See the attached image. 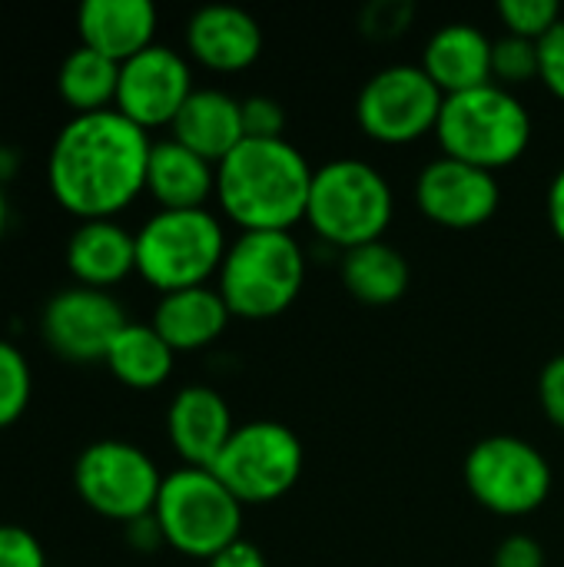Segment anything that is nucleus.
<instances>
[{
    "mask_svg": "<svg viewBox=\"0 0 564 567\" xmlns=\"http://www.w3.org/2000/svg\"><path fill=\"white\" fill-rule=\"evenodd\" d=\"M30 395H33V372L27 355L13 342L0 339V432L20 422V415L30 405Z\"/></svg>",
    "mask_w": 564,
    "mask_h": 567,
    "instance_id": "obj_26",
    "label": "nucleus"
},
{
    "mask_svg": "<svg viewBox=\"0 0 564 567\" xmlns=\"http://www.w3.org/2000/svg\"><path fill=\"white\" fill-rule=\"evenodd\" d=\"M445 93L419 63H392L376 70L356 100L359 130L382 146H409L435 133Z\"/></svg>",
    "mask_w": 564,
    "mask_h": 567,
    "instance_id": "obj_11",
    "label": "nucleus"
},
{
    "mask_svg": "<svg viewBox=\"0 0 564 567\" xmlns=\"http://www.w3.org/2000/svg\"><path fill=\"white\" fill-rule=\"evenodd\" d=\"M539 80L564 103V17L545 40H539Z\"/></svg>",
    "mask_w": 564,
    "mask_h": 567,
    "instance_id": "obj_32",
    "label": "nucleus"
},
{
    "mask_svg": "<svg viewBox=\"0 0 564 567\" xmlns=\"http://www.w3.org/2000/svg\"><path fill=\"white\" fill-rule=\"evenodd\" d=\"M302 442L283 422H246L236 425L233 439L213 462V475L246 505H269L289 495L302 475Z\"/></svg>",
    "mask_w": 564,
    "mask_h": 567,
    "instance_id": "obj_8",
    "label": "nucleus"
},
{
    "mask_svg": "<svg viewBox=\"0 0 564 567\" xmlns=\"http://www.w3.org/2000/svg\"><path fill=\"white\" fill-rule=\"evenodd\" d=\"M156 7L150 0H86L76 10L80 47L103 53L113 63H126L156 40Z\"/></svg>",
    "mask_w": 564,
    "mask_h": 567,
    "instance_id": "obj_18",
    "label": "nucleus"
},
{
    "mask_svg": "<svg viewBox=\"0 0 564 567\" xmlns=\"http://www.w3.org/2000/svg\"><path fill=\"white\" fill-rule=\"evenodd\" d=\"M163 542L186 558H216L243 538V505L209 468H176L163 475L153 508Z\"/></svg>",
    "mask_w": 564,
    "mask_h": 567,
    "instance_id": "obj_7",
    "label": "nucleus"
},
{
    "mask_svg": "<svg viewBox=\"0 0 564 567\" xmlns=\"http://www.w3.org/2000/svg\"><path fill=\"white\" fill-rule=\"evenodd\" d=\"M539 399L548 415V422L564 432V355H555L539 379Z\"/></svg>",
    "mask_w": 564,
    "mask_h": 567,
    "instance_id": "obj_33",
    "label": "nucleus"
},
{
    "mask_svg": "<svg viewBox=\"0 0 564 567\" xmlns=\"http://www.w3.org/2000/svg\"><path fill=\"white\" fill-rule=\"evenodd\" d=\"M229 319H233V312L226 309L219 289H213V286L166 292V296H160V302L153 309V329L166 339V346L176 355L199 352V349L213 346L226 332Z\"/></svg>",
    "mask_w": 564,
    "mask_h": 567,
    "instance_id": "obj_21",
    "label": "nucleus"
},
{
    "mask_svg": "<svg viewBox=\"0 0 564 567\" xmlns=\"http://www.w3.org/2000/svg\"><path fill=\"white\" fill-rule=\"evenodd\" d=\"M529 80H539V43L505 33L492 47V83L512 90Z\"/></svg>",
    "mask_w": 564,
    "mask_h": 567,
    "instance_id": "obj_27",
    "label": "nucleus"
},
{
    "mask_svg": "<svg viewBox=\"0 0 564 567\" xmlns=\"http://www.w3.org/2000/svg\"><path fill=\"white\" fill-rule=\"evenodd\" d=\"M73 488L80 502L100 518L130 525L153 515L163 475L140 445L103 439L80 452L73 465Z\"/></svg>",
    "mask_w": 564,
    "mask_h": 567,
    "instance_id": "obj_10",
    "label": "nucleus"
},
{
    "mask_svg": "<svg viewBox=\"0 0 564 567\" xmlns=\"http://www.w3.org/2000/svg\"><path fill=\"white\" fill-rule=\"evenodd\" d=\"M312 176L289 140H243L216 166V203L243 233H289L306 219Z\"/></svg>",
    "mask_w": 564,
    "mask_h": 567,
    "instance_id": "obj_2",
    "label": "nucleus"
},
{
    "mask_svg": "<svg viewBox=\"0 0 564 567\" xmlns=\"http://www.w3.org/2000/svg\"><path fill=\"white\" fill-rule=\"evenodd\" d=\"M532 133L529 106L499 83L445 96L435 126L442 156L489 173L519 163L532 146Z\"/></svg>",
    "mask_w": 564,
    "mask_h": 567,
    "instance_id": "obj_3",
    "label": "nucleus"
},
{
    "mask_svg": "<svg viewBox=\"0 0 564 567\" xmlns=\"http://www.w3.org/2000/svg\"><path fill=\"white\" fill-rule=\"evenodd\" d=\"M495 567H545V548L532 535H512L499 545Z\"/></svg>",
    "mask_w": 564,
    "mask_h": 567,
    "instance_id": "obj_34",
    "label": "nucleus"
},
{
    "mask_svg": "<svg viewBox=\"0 0 564 567\" xmlns=\"http://www.w3.org/2000/svg\"><path fill=\"white\" fill-rule=\"evenodd\" d=\"M146 193L160 209H206L209 196H216V166L173 136L160 140L150 150Z\"/></svg>",
    "mask_w": 564,
    "mask_h": 567,
    "instance_id": "obj_22",
    "label": "nucleus"
},
{
    "mask_svg": "<svg viewBox=\"0 0 564 567\" xmlns=\"http://www.w3.org/2000/svg\"><path fill=\"white\" fill-rule=\"evenodd\" d=\"M206 567H269V565H266V555H263L253 542L239 538V542H233L229 548H223L216 558H209Z\"/></svg>",
    "mask_w": 564,
    "mask_h": 567,
    "instance_id": "obj_35",
    "label": "nucleus"
},
{
    "mask_svg": "<svg viewBox=\"0 0 564 567\" xmlns=\"http://www.w3.org/2000/svg\"><path fill=\"white\" fill-rule=\"evenodd\" d=\"M306 252L293 233H239L229 243L216 289L233 319L266 322L283 316L302 292Z\"/></svg>",
    "mask_w": 564,
    "mask_h": 567,
    "instance_id": "obj_4",
    "label": "nucleus"
},
{
    "mask_svg": "<svg viewBox=\"0 0 564 567\" xmlns=\"http://www.w3.org/2000/svg\"><path fill=\"white\" fill-rule=\"evenodd\" d=\"M116 86H120V63L106 60L90 47H73L57 70V93L73 110V116L113 110Z\"/></svg>",
    "mask_w": 564,
    "mask_h": 567,
    "instance_id": "obj_25",
    "label": "nucleus"
},
{
    "mask_svg": "<svg viewBox=\"0 0 564 567\" xmlns=\"http://www.w3.org/2000/svg\"><path fill=\"white\" fill-rule=\"evenodd\" d=\"M469 495L499 518L535 515L552 495L548 458L519 435H489L465 455Z\"/></svg>",
    "mask_w": 564,
    "mask_h": 567,
    "instance_id": "obj_9",
    "label": "nucleus"
},
{
    "mask_svg": "<svg viewBox=\"0 0 564 567\" xmlns=\"http://www.w3.org/2000/svg\"><path fill=\"white\" fill-rule=\"evenodd\" d=\"M66 269L76 286L110 292L136 272V233L116 219H86L66 239Z\"/></svg>",
    "mask_w": 564,
    "mask_h": 567,
    "instance_id": "obj_17",
    "label": "nucleus"
},
{
    "mask_svg": "<svg viewBox=\"0 0 564 567\" xmlns=\"http://www.w3.org/2000/svg\"><path fill=\"white\" fill-rule=\"evenodd\" d=\"M123 306L100 289L66 286L50 296L40 316V332L50 352L66 362H103L106 349L126 326Z\"/></svg>",
    "mask_w": 564,
    "mask_h": 567,
    "instance_id": "obj_13",
    "label": "nucleus"
},
{
    "mask_svg": "<svg viewBox=\"0 0 564 567\" xmlns=\"http://www.w3.org/2000/svg\"><path fill=\"white\" fill-rule=\"evenodd\" d=\"M126 542H130L136 551H156L160 545H166V542H163V532H160V525H156L153 515L130 522V525H126Z\"/></svg>",
    "mask_w": 564,
    "mask_h": 567,
    "instance_id": "obj_36",
    "label": "nucleus"
},
{
    "mask_svg": "<svg viewBox=\"0 0 564 567\" xmlns=\"http://www.w3.org/2000/svg\"><path fill=\"white\" fill-rule=\"evenodd\" d=\"M106 369L116 382L136 392L160 389L173 375L176 352L166 346V339L153 329V322H126L113 346L106 349Z\"/></svg>",
    "mask_w": 564,
    "mask_h": 567,
    "instance_id": "obj_23",
    "label": "nucleus"
},
{
    "mask_svg": "<svg viewBox=\"0 0 564 567\" xmlns=\"http://www.w3.org/2000/svg\"><path fill=\"white\" fill-rule=\"evenodd\" d=\"M186 53L213 73H243L263 53V27L243 7H203L186 23Z\"/></svg>",
    "mask_w": 564,
    "mask_h": 567,
    "instance_id": "obj_15",
    "label": "nucleus"
},
{
    "mask_svg": "<svg viewBox=\"0 0 564 567\" xmlns=\"http://www.w3.org/2000/svg\"><path fill=\"white\" fill-rule=\"evenodd\" d=\"M492 47L475 23H445L429 37L419 66L445 96L469 93L492 83Z\"/></svg>",
    "mask_w": 564,
    "mask_h": 567,
    "instance_id": "obj_19",
    "label": "nucleus"
},
{
    "mask_svg": "<svg viewBox=\"0 0 564 567\" xmlns=\"http://www.w3.org/2000/svg\"><path fill=\"white\" fill-rule=\"evenodd\" d=\"M412 17H416V7L409 0H376L362 10V33L369 40H396L402 37L409 27H412Z\"/></svg>",
    "mask_w": 564,
    "mask_h": 567,
    "instance_id": "obj_29",
    "label": "nucleus"
},
{
    "mask_svg": "<svg viewBox=\"0 0 564 567\" xmlns=\"http://www.w3.org/2000/svg\"><path fill=\"white\" fill-rule=\"evenodd\" d=\"M7 223H10V203H7V189H3V183H0V239H3V233H7Z\"/></svg>",
    "mask_w": 564,
    "mask_h": 567,
    "instance_id": "obj_39",
    "label": "nucleus"
},
{
    "mask_svg": "<svg viewBox=\"0 0 564 567\" xmlns=\"http://www.w3.org/2000/svg\"><path fill=\"white\" fill-rule=\"evenodd\" d=\"M150 150V133L116 110L70 116L50 143V196L76 223L116 219L146 193Z\"/></svg>",
    "mask_w": 564,
    "mask_h": 567,
    "instance_id": "obj_1",
    "label": "nucleus"
},
{
    "mask_svg": "<svg viewBox=\"0 0 564 567\" xmlns=\"http://www.w3.org/2000/svg\"><path fill=\"white\" fill-rule=\"evenodd\" d=\"M392 186L372 163L339 156L316 169L306 223L329 246L349 252L379 243L392 223Z\"/></svg>",
    "mask_w": 564,
    "mask_h": 567,
    "instance_id": "obj_5",
    "label": "nucleus"
},
{
    "mask_svg": "<svg viewBox=\"0 0 564 567\" xmlns=\"http://www.w3.org/2000/svg\"><path fill=\"white\" fill-rule=\"evenodd\" d=\"M416 206L442 229H479L499 213L502 186L489 169L439 156L416 179Z\"/></svg>",
    "mask_w": 564,
    "mask_h": 567,
    "instance_id": "obj_14",
    "label": "nucleus"
},
{
    "mask_svg": "<svg viewBox=\"0 0 564 567\" xmlns=\"http://www.w3.org/2000/svg\"><path fill=\"white\" fill-rule=\"evenodd\" d=\"M226 233L209 209H156L136 229V276L156 292L209 286L226 259Z\"/></svg>",
    "mask_w": 564,
    "mask_h": 567,
    "instance_id": "obj_6",
    "label": "nucleus"
},
{
    "mask_svg": "<svg viewBox=\"0 0 564 567\" xmlns=\"http://www.w3.org/2000/svg\"><path fill=\"white\" fill-rule=\"evenodd\" d=\"M562 17V3L555 0H502L499 3V20L505 23V30L532 43L545 40Z\"/></svg>",
    "mask_w": 564,
    "mask_h": 567,
    "instance_id": "obj_28",
    "label": "nucleus"
},
{
    "mask_svg": "<svg viewBox=\"0 0 564 567\" xmlns=\"http://www.w3.org/2000/svg\"><path fill=\"white\" fill-rule=\"evenodd\" d=\"M170 445L189 468H213L226 442L233 439V412L226 399L209 385H186L176 392L166 412Z\"/></svg>",
    "mask_w": 564,
    "mask_h": 567,
    "instance_id": "obj_16",
    "label": "nucleus"
},
{
    "mask_svg": "<svg viewBox=\"0 0 564 567\" xmlns=\"http://www.w3.org/2000/svg\"><path fill=\"white\" fill-rule=\"evenodd\" d=\"M342 286L362 306H392L409 292V262L389 243H369L342 252Z\"/></svg>",
    "mask_w": 564,
    "mask_h": 567,
    "instance_id": "obj_24",
    "label": "nucleus"
},
{
    "mask_svg": "<svg viewBox=\"0 0 564 567\" xmlns=\"http://www.w3.org/2000/svg\"><path fill=\"white\" fill-rule=\"evenodd\" d=\"M170 136L196 156L219 166L243 140V100L226 90H193L170 126Z\"/></svg>",
    "mask_w": 564,
    "mask_h": 567,
    "instance_id": "obj_20",
    "label": "nucleus"
},
{
    "mask_svg": "<svg viewBox=\"0 0 564 567\" xmlns=\"http://www.w3.org/2000/svg\"><path fill=\"white\" fill-rule=\"evenodd\" d=\"M545 209H548V226H552L555 239L564 246V166L555 173V179H552V186H548Z\"/></svg>",
    "mask_w": 564,
    "mask_h": 567,
    "instance_id": "obj_37",
    "label": "nucleus"
},
{
    "mask_svg": "<svg viewBox=\"0 0 564 567\" xmlns=\"http://www.w3.org/2000/svg\"><path fill=\"white\" fill-rule=\"evenodd\" d=\"M20 169V156H17V150H10V146H0V183L7 186L10 179H13V173Z\"/></svg>",
    "mask_w": 564,
    "mask_h": 567,
    "instance_id": "obj_38",
    "label": "nucleus"
},
{
    "mask_svg": "<svg viewBox=\"0 0 564 567\" xmlns=\"http://www.w3.org/2000/svg\"><path fill=\"white\" fill-rule=\"evenodd\" d=\"M243 133L246 140H286V110L273 96H246L243 100Z\"/></svg>",
    "mask_w": 564,
    "mask_h": 567,
    "instance_id": "obj_30",
    "label": "nucleus"
},
{
    "mask_svg": "<svg viewBox=\"0 0 564 567\" xmlns=\"http://www.w3.org/2000/svg\"><path fill=\"white\" fill-rule=\"evenodd\" d=\"M0 567H47L40 538L20 525H0Z\"/></svg>",
    "mask_w": 564,
    "mask_h": 567,
    "instance_id": "obj_31",
    "label": "nucleus"
},
{
    "mask_svg": "<svg viewBox=\"0 0 564 567\" xmlns=\"http://www.w3.org/2000/svg\"><path fill=\"white\" fill-rule=\"evenodd\" d=\"M193 66L189 60L163 43L146 47L133 60L120 63L116 113H123L140 130L173 126L186 100L193 96Z\"/></svg>",
    "mask_w": 564,
    "mask_h": 567,
    "instance_id": "obj_12",
    "label": "nucleus"
}]
</instances>
